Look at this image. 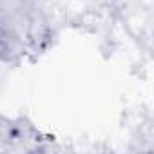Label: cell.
Returning a JSON list of instances; mask_svg holds the SVG:
<instances>
[{"label":"cell","instance_id":"obj_1","mask_svg":"<svg viewBox=\"0 0 154 154\" xmlns=\"http://www.w3.org/2000/svg\"><path fill=\"white\" fill-rule=\"evenodd\" d=\"M24 47L20 44V38L11 29H0V58L11 60L18 54H22Z\"/></svg>","mask_w":154,"mask_h":154}]
</instances>
